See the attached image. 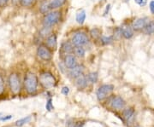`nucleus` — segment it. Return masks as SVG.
I'll return each instance as SVG.
<instances>
[{
    "instance_id": "b1692460",
    "label": "nucleus",
    "mask_w": 154,
    "mask_h": 127,
    "mask_svg": "<svg viewBox=\"0 0 154 127\" xmlns=\"http://www.w3.org/2000/svg\"><path fill=\"white\" fill-rule=\"evenodd\" d=\"M144 33L147 34V35H151V34H152L154 33V21H151L145 26Z\"/></svg>"
},
{
    "instance_id": "a878e982",
    "label": "nucleus",
    "mask_w": 154,
    "mask_h": 127,
    "mask_svg": "<svg viewBox=\"0 0 154 127\" xmlns=\"http://www.w3.org/2000/svg\"><path fill=\"white\" fill-rule=\"evenodd\" d=\"M36 0H20L19 4L23 8H30L35 4Z\"/></svg>"
},
{
    "instance_id": "f704fd0d",
    "label": "nucleus",
    "mask_w": 154,
    "mask_h": 127,
    "mask_svg": "<svg viewBox=\"0 0 154 127\" xmlns=\"http://www.w3.org/2000/svg\"><path fill=\"white\" fill-rule=\"evenodd\" d=\"M9 2L10 0H0V8H5Z\"/></svg>"
},
{
    "instance_id": "2eb2a0df",
    "label": "nucleus",
    "mask_w": 154,
    "mask_h": 127,
    "mask_svg": "<svg viewBox=\"0 0 154 127\" xmlns=\"http://www.w3.org/2000/svg\"><path fill=\"white\" fill-rule=\"evenodd\" d=\"M122 36L126 39H130L134 36V30L130 26H125L122 28Z\"/></svg>"
},
{
    "instance_id": "0eeeda50",
    "label": "nucleus",
    "mask_w": 154,
    "mask_h": 127,
    "mask_svg": "<svg viewBox=\"0 0 154 127\" xmlns=\"http://www.w3.org/2000/svg\"><path fill=\"white\" fill-rule=\"evenodd\" d=\"M114 85L113 84H102L99 87L96 91V96L99 101H103L109 96V95L113 91Z\"/></svg>"
},
{
    "instance_id": "6e6552de",
    "label": "nucleus",
    "mask_w": 154,
    "mask_h": 127,
    "mask_svg": "<svg viewBox=\"0 0 154 127\" xmlns=\"http://www.w3.org/2000/svg\"><path fill=\"white\" fill-rule=\"evenodd\" d=\"M110 106L113 109H116V110H122L124 108V107L126 105V102L122 98L121 96H114L112 99L110 100Z\"/></svg>"
},
{
    "instance_id": "5701e85b",
    "label": "nucleus",
    "mask_w": 154,
    "mask_h": 127,
    "mask_svg": "<svg viewBox=\"0 0 154 127\" xmlns=\"http://www.w3.org/2000/svg\"><path fill=\"white\" fill-rule=\"evenodd\" d=\"M87 78H88V82L91 84H95L98 82L99 79V74L97 72H91L87 75Z\"/></svg>"
},
{
    "instance_id": "c85d7f7f",
    "label": "nucleus",
    "mask_w": 154,
    "mask_h": 127,
    "mask_svg": "<svg viewBox=\"0 0 154 127\" xmlns=\"http://www.w3.org/2000/svg\"><path fill=\"white\" fill-rule=\"evenodd\" d=\"M45 109L47 111H52L54 109V107H53V104H52V99L51 98H49V99L47 100V102H46V104H45Z\"/></svg>"
},
{
    "instance_id": "58836bf2",
    "label": "nucleus",
    "mask_w": 154,
    "mask_h": 127,
    "mask_svg": "<svg viewBox=\"0 0 154 127\" xmlns=\"http://www.w3.org/2000/svg\"><path fill=\"white\" fill-rule=\"evenodd\" d=\"M36 1H40V2H44V1H46V0H36Z\"/></svg>"
},
{
    "instance_id": "4c0bfd02",
    "label": "nucleus",
    "mask_w": 154,
    "mask_h": 127,
    "mask_svg": "<svg viewBox=\"0 0 154 127\" xmlns=\"http://www.w3.org/2000/svg\"><path fill=\"white\" fill-rule=\"evenodd\" d=\"M19 2H20V0H11V3L13 4H19Z\"/></svg>"
},
{
    "instance_id": "a211bd4d",
    "label": "nucleus",
    "mask_w": 154,
    "mask_h": 127,
    "mask_svg": "<svg viewBox=\"0 0 154 127\" xmlns=\"http://www.w3.org/2000/svg\"><path fill=\"white\" fill-rule=\"evenodd\" d=\"M89 35L90 37L94 40H99V38L102 36V32H101V29H99L98 28H92L89 32Z\"/></svg>"
},
{
    "instance_id": "ea45409f",
    "label": "nucleus",
    "mask_w": 154,
    "mask_h": 127,
    "mask_svg": "<svg viewBox=\"0 0 154 127\" xmlns=\"http://www.w3.org/2000/svg\"><path fill=\"white\" fill-rule=\"evenodd\" d=\"M135 127H141V126H135Z\"/></svg>"
},
{
    "instance_id": "7ed1b4c3",
    "label": "nucleus",
    "mask_w": 154,
    "mask_h": 127,
    "mask_svg": "<svg viewBox=\"0 0 154 127\" xmlns=\"http://www.w3.org/2000/svg\"><path fill=\"white\" fill-rule=\"evenodd\" d=\"M38 82L42 86V88H44L45 90H50V89L55 87L56 84H57V79L51 72L45 71L39 74Z\"/></svg>"
},
{
    "instance_id": "f8f14e48",
    "label": "nucleus",
    "mask_w": 154,
    "mask_h": 127,
    "mask_svg": "<svg viewBox=\"0 0 154 127\" xmlns=\"http://www.w3.org/2000/svg\"><path fill=\"white\" fill-rule=\"evenodd\" d=\"M82 73H84V66L81 64H77L76 66L69 69V76L72 78H75Z\"/></svg>"
},
{
    "instance_id": "2f4dec72",
    "label": "nucleus",
    "mask_w": 154,
    "mask_h": 127,
    "mask_svg": "<svg viewBox=\"0 0 154 127\" xmlns=\"http://www.w3.org/2000/svg\"><path fill=\"white\" fill-rule=\"evenodd\" d=\"M69 127H82V124H81V122H77V123H74V122H70L69 123Z\"/></svg>"
},
{
    "instance_id": "dca6fc26",
    "label": "nucleus",
    "mask_w": 154,
    "mask_h": 127,
    "mask_svg": "<svg viewBox=\"0 0 154 127\" xmlns=\"http://www.w3.org/2000/svg\"><path fill=\"white\" fill-rule=\"evenodd\" d=\"M67 0H51L49 2L51 10H57L62 8L66 4Z\"/></svg>"
},
{
    "instance_id": "6ab92c4d",
    "label": "nucleus",
    "mask_w": 154,
    "mask_h": 127,
    "mask_svg": "<svg viewBox=\"0 0 154 127\" xmlns=\"http://www.w3.org/2000/svg\"><path fill=\"white\" fill-rule=\"evenodd\" d=\"M86 18H87V14H86V11L82 10L81 12L77 13L76 17H75V21L78 24L80 25H83L84 22L86 21Z\"/></svg>"
},
{
    "instance_id": "412c9836",
    "label": "nucleus",
    "mask_w": 154,
    "mask_h": 127,
    "mask_svg": "<svg viewBox=\"0 0 154 127\" xmlns=\"http://www.w3.org/2000/svg\"><path fill=\"white\" fill-rule=\"evenodd\" d=\"M75 55L79 58H83L85 55H86V50L83 48V46H77L74 48V52Z\"/></svg>"
},
{
    "instance_id": "bb28decb",
    "label": "nucleus",
    "mask_w": 154,
    "mask_h": 127,
    "mask_svg": "<svg viewBox=\"0 0 154 127\" xmlns=\"http://www.w3.org/2000/svg\"><path fill=\"white\" fill-rule=\"evenodd\" d=\"M31 120V116H27L22 118V119H20L19 120H17L16 122V126L17 127H22V126H24L25 124H27L28 122Z\"/></svg>"
},
{
    "instance_id": "39448f33",
    "label": "nucleus",
    "mask_w": 154,
    "mask_h": 127,
    "mask_svg": "<svg viewBox=\"0 0 154 127\" xmlns=\"http://www.w3.org/2000/svg\"><path fill=\"white\" fill-rule=\"evenodd\" d=\"M89 42V37L84 32H78L73 35L71 39V43L75 47L77 46H84Z\"/></svg>"
},
{
    "instance_id": "473e14b6",
    "label": "nucleus",
    "mask_w": 154,
    "mask_h": 127,
    "mask_svg": "<svg viewBox=\"0 0 154 127\" xmlns=\"http://www.w3.org/2000/svg\"><path fill=\"white\" fill-rule=\"evenodd\" d=\"M61 92H62V94L64 95V96H68V94L69 93V88L68 86H64V87H63Z\"/></svg>"
},
{
    "instance_id": "423d86ee",
    "label": "nucleus",
    "mask_w": 154,
    "mask_h": 127,
    "mask_svg": "<svg viewBox=\"0 0 154 127\" xmlns=\"http://www.w3.org/2000/svg\"><path fill=\"white\" fill-rule=\"evenodd\" d=\"M37 55L42 61H50L52 59V50L45 44H40L37 48Z\"/></svg>"
},
{
    "instance_id": "9d476101",
    "label": "nucleus",
    "mask_w": 154,
    "mask_h": 127,
    "mask_svg": "<svg viewBox=\"0 0 154 127\" xmlns=\"http://www.w3.org/2000/svg\"><path fill=\"white\" fill-rule=\"evenodd\" d=\"M45 45L51 50H57V37L56 33H51L45 39Z\"/></svg>"
},
{
    "instance_id": "9b49d317",
    "label": "nucleus",
    "mask_w": 154,
    "mask_h": 127,
    "mask_svg": "<svg viewBox=\"0 0 154 127\" xmlns=\"http://www.w3.org/2000/svg\"><path fill=\"white\" fill-rule=\"evenodd\" d=\"M75 86L79 90H83L88 86V78H87V75H85L84 73H82V75L78 76L77 78H75Z\"/></svg>"
},
{
    "instance_id": "cd10ccee",
    "label": "nucleus",
    "mask_w": 154,
    "mask_h": 127,
    "mask_svg": "<svg viewBox=\"0 0 154 127\" xmlns=\"http://www.w3.org/2000/svg\"><path fill=\"white\" fill-rule=\"evenodd\" d=\"M5 78L3 77V75L0 73V96L5 93Z\"/></svg>"
},
{
    "instance_id": "4be33fe9",
    "label": "nucleus",
    "mask_w": 154,
    "mask_h": 127,
    "mask_svg": "<svg viewBox=\"0 0 154 127\" xmlns=\"http://www.w3.org/2000/svg\"><path fill=\"white\" fill-rule=\"evenodd\" d=\"M99 40L100 41V44H101L108 45V44H110L114 41V37H113V35H110V36H101Z\"/></svg>"
},
{
    "instance_id": "7c9ffc66",
    "label": "nucleus",
    "mask_w": 154,
    "mask_h": 127,
    "mask_svg": "<svg viewBox=\"0 0 154 127\" xmlns=\"http://www.w3.org/2000/svg\"><path fill=\"white\" fill-rule=\"evenodd\" d=\"M134 2L140 7H143L147 4V0H134Z\"/></svg>"
},
{
    "instance_id": "f257e3e1",
    "label": "nucleus",
    "mask_w": 154,
    "mask_h": 127,
    "mask_svg": "<svg viewBox=\"0 0 154 127\" xmlns=\"http://www.w3.org/2000/svg\"><path fill=\"white\" fill-rule=\"evenodd\" d=\"M38 85V76L33 72H28L25 73L23 86L27 93L29 95H33L36 93Z\"/></svg>"
},
{
    "instance_id": "f03ea898",
    "label": "nucleus",
    "mask_w": 154,
    "mask_h": 127,
    "mask_svg": "<svg viewBox=\"0 0 154 127\" xmlns=\"http://www.w3.org/2000/svg\"><path fill=\"white\" fill-rule=\"evenodd\" d=\"M62 12L57 10H54L48 12L47 14L45 15L43 18V26L44 27H48V28H52L56 26L57 24H58L62 20Z\"/></svg>"
},
{
    "instance_id": "f3484780",
    "label": "nucleus",
    "mask_w": 154,
    "mask_h": 127,
    "mask_svg": "<svg viewBox=\"0 0 154 127\" xmlns=\"http://www.w3.org/2000/svg\"><path fill=\"white\" fill-rule=\"evenodd\" d=\"M123 118L126 120L128 122L129 120H131L134 119V109L133 108H128L126 109L123 110Z\"/></svg>"
},
{
    "instance_id": "e433bc0d",
    "label": "nucleus",
    "mask_w": 154,
    "mask_h": 127,
    "mask_svg": "<svg viewBox=\"0 0 154 127\" xmlns=\"http://www.w3.org/2000/svg\"><path fill=\"white\" fill-rule=\"evenodd\" d=\"M149 7H150V10L152 12V14H153L154 15V0H152V1L150 2Z\"/></svg>"
},
{
    "instance_id": "c9c22d12",
    "label": "nucleus",
    "mask_w": 154,
    "mask_h": 127,
    "mask_svg": "<svg viewBox=\"0 0 154 127\" xmlns=\"http://www.w3.org/2000/svg\"><path fill=\"white\" fill-rule=\"evenodd\" d=\"M110 4H108L107 5H106V7H105V10L104 11V16H106L108 14H109V12H110Z\"/></svg>"
},
{
    "instance_id": "72a5a7b5",
    "label": "nucleus",
    "mask_w": 154,
    "mask_h": 127,
    "mask_svg": "<svg viewBox=\"0 0 154 127\" xmlns=\"http://www.w3.org/2000/svg\"><path fill=\"white\" fill-rule=\"evenodd\" d=\"M12 118H13V116H12V115L1 116L0 117V121H8V120H11Z\"/></svg>"
},
{
    "instance_id": "aec40b11",
    "label": "nucleus",
    "mask_w": 154,
    "mask_h": 127,
    "mask_svg": "<svg viewBox=\"0 0 154 127\" xmlns=\"http://www.w3.org/2000/svg\"><path fill=\"white\" fill-rule=\"evenodd\" d=\"M38 11L41 13V14H47L48 12L51 11V8H50L49 2H46V1H44L41 3V4L39 5V8H38Z\"/></svg>"
},
{
    "instance_id": "ddd939ff",
    "label": "nucleus",
    "mask_w": 154,
    "mask_h": 127,
    "mask_svg": "<svg viewBox=\"0 0 154 127\" xmlns=\"http://www.w3.org/2000/svg\"><path fill=\"white\" fill-rule=\"evenodd\" d=\"M146 25V18H139V19L135 20V21L134 22L132 28L133 30L140 31V30L144 29Z\"/></svg>"
},
{
    "instance_id": "20e7f679",
    "label": "nucleus",
    "mask_w": 154,
    "mask_h": 127,
    "mask_svg": "<svg viewBox=\"0 0 154 127\" xmlns=\"http://www.w3.org/2000/svg\"><path fill=\"white\" fill-rule=\"evenodd\" d=\"M8 84L11 93L14 95H18L22 90V81L20 75L16 72H11L8 78Z\"/></svg>"
},
{
    "instance_id": "1a4fd4ad",
    "label": "nucleus",
    "mask_w": 154,
    "mask_h": 127,
    "mask_svg": "<svg viewBox=\"0 0 154 127\" xmlns=\"http://www.w3.org/2000/svg\"><path fill=\"white\" fill-rule=\"evenodd\" d=\"M63 63H64V66L68 69H71L74 66H75L77 65V59L76 56L74 55V54H67L64 56V59H63Z\"/></svg>"
},
{
    "instance_id": "4468645a",
    "label": "nucleus",
    "mask_w": 154,
    "mask_h": 127,
    "mask_svg": "<svg viewBox=\"0 0 154 127\" xmlns=\"http://www.w3.org/2000/svg\"><path fill=\"white\" fill-rule=\"evenodd\" d=\"M74 48L75 46L73 45L70 41H65L61 45V50L65 54H71L74 52Z\"/></svg>"
},
{
    "instance_id": "c756f323",
    "label": "nucleus",
    "mask_w": 154,
    "mask_h": 127,
    "mask_svg": "<svg viewBox=\"0 0 154 127\" xmlns=\"http://www.w3.org/2000/svg\"><path fill=\"white\" fill-rule=\"evenodd\" d=\"M113 37L114 39H119L120 37H122V28H117L116 29Z\"/></svg>"
},
{
    "instance_id": "393cba45",
    "label": "nucleus",
    "mask_w": 154,
    "mask_h": 127,
    "mask_svg": "<svg viewBox=\"0 0 154 127\" xmlns=\"http://www.w3.org/2000/svg\"><path fill=\"white\" fill-rule=\"evenodd\" d=\"M51 28H48V27H44L39 30V36H41L42 38L46 39L49 35L51 34Z\"/></svg>"
}]
</instances>
